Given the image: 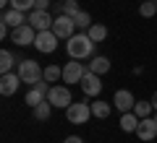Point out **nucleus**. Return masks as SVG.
<instances>
[{"mask_svg":"<svg viewBox=\"0 0 157 143\" xmlns=\"http://www.w3.org/2000/svg\"><path fill=\"white\" fill-rule=\"evenodd\" d=\"M73 21H76V29H78V31H89V26L94 23V21H92V16H89L86 11H78L76 16H73Z\"/></svg>","mask_w":157,"mask_h":143,"instance_id":"obj_19","label":"nucleus"},{"mask_svg":"<svg viewBox=\"0 0 157 143\" xmlns=\"http://www.w3.org/2000/svg\"><path fill=\"white\" fill-rule=\"evenodd\" d=\"M50 8V0H34V11H47Z\"/></svg>","mask_w":157,"mask_h":143,"instance_id":"obj_27","label":"nucleus"},{"mask_svg":"<svg viewBox=\"0 0 157 143\" xmlns=\"http://www.w3.org/2000/svg\"><path fill=\"white\" fill-rule=\"evenodd\" d=\"M11 8H16L21 13H32L34 11V0H11Z\"/></svg>","mask_w":157,"mask_h":143,"instance_id":"obj_25","label":"nucleus"},{"mask_svg":"<svg viewBox=\"0 0 157 143\" xmlns=\"http://www.w3.org/2000/svg\"><path fill=\"white\" fill-rule=\"evenodd\" d=\"M155 3H157V0H155Z\"/></svg>","mask_w":157,"mask_h":143,"instance_id":"obj_32","label":"nucleus"},{"mask_svg":"<svg viewBox=\"0 0 157 143\" xmlns=\"http://www.w3.org/2000/svg\"><path fill=\"white\" fill-rule=\"evenodd\" d=\"M0 5L6 8V5H11V0H0Z\"/></svg>","mask_w":157,"mask_h":143,"instance_id":"obj_30","label":"nucleus"},{"mask_svg":"<svg viewBox=\"0 0 157 143\" xmlns=\"http://www.w3.org/2000/svg\"><path fill=\"white\" fill-rule=\"evenodd\" d=\"M134 112L139 120H144V117H152L155 115V107H152V102H136L134 104Z\"/></svg>","mask_w":157,"mask_h":143,"instance_id":"obj_21","label":"nucleus"},{"mask_svg":"<svg viewBox=\"0 0 157 143\" xmlns=\"http://www.w3.org/2000/svg\"><path fill=\"white\" fill-rule=\"evenodd\" d=\"M26 13H21V11H16V8H8L6 13H3V18H0V21L3 23H8V26L11 29H18V26H24V23H26Z\"/></svg>","mask_w":157,"mask_h":143,"instance_id":"obj_14","label":"nucleus"},{"mask_svg":"<svg viewBox=\"0 0 157 143\" xmlns=\"http://www.w3.org/2000/svg\"><path fill=\"white\" fill-rule=\"evenodd\" d=\"M86 34L92 37V42H105V37H107V26H105V23H92Z\"/></svg>","mask_w":157,"mask_h":143,"instance_id":"obj_20","label":"nucleus"},{"mask_svg":"<svg viewBox=\"0 0 157 143\" xmlns=\"http://www.w3.org/2000/svg\"><path fill=\"white\" fill-rule=\"evenodd\" d=\"M60 13H66V16H76V13H78V0H63Z\"/></svg>","mask_w":157,"mask_h":143,"instance_id":"obj_26","label":"nucleus"},{"mask_svg":"<svg viewBox=\"0 0 157 143\" xmlns=\"http://www.w3.org/2000/svg\"><path fill=\"white\" fill-rule=\"evenodd\" d=\"M66 117H68L71 125H84L89 117H94L92 115V102H73L66 109Z\"/></svg>","mask_w":157,"mask_h":143,"instance_id":"obj_3","label":"nucleus"},{"mask_svg":"<svg viewBox=\"0 0 157 143\" xmlns=\"http://www.w3.org/2000/svg\"><path fill=\"white\" fill-rule=\"evenodd\" d=\"M86 68H89L92 73H97V76H105V73L110 70V60H107L105 55H94V57H92V63H89Z\"/></svg>","mask_w":157,"mask_h":143,"instance_id":"obj_15","label":"nucleus"},{"mask_svg":"<svg viewBox=\"0 0 157 143\" xmlns=\"http://www.w3.org/2000/svg\"><path fill=\"white\" fill-rule=\"evenodd\" d=\"M21 83L24 81H21L18 73H3V76H0V94H3V96H13Z\"/></svg>","mask_w":157,"mask_h":143,"instance_id":"obj_11","label":"nucleus"},{"mask_svg":"<svg viewBox=\"0 0 157 143\" xmlns=\"http://www.w3.org/2000/svg\"><path fill=\"white\" fill-rule=\"evenodd\" d=\"M26 23H32L37 31H50L52 23H55V16H50L47 11H32L26 18Z\"/></svg>","mask_w":157,"mask_h":143,"instance_id":"obj_8","label":"nucleus"},{"mask_svg":"<svg viewBox=\"0 0 157 143\" xmlns=\"http://www.w3.org/2000/svg\"><path fill=\"white\" fill-rule=\"evenodd\" d=\"M81 91L86 94V96H100V91H102V81H100V76L97 73H92V70H86V76L81 78Z\"/></svg>","mask_w":157,"mask_h":143,"instance_id":"obj_12","label":"nucleus"},{"mask_svg":"<svg viewBox=\"0 0 157 143\" xmlns=\"http://www.w3.org/2000/svg\"><path fill=\"white\" fill-rule=\"evenodd\" d=\"M63 143H84V141H81V138H78V135H68V138H66V141H63Z\"/></svg>","mask_w":157,"mask_h":143,"instance_id":"obj_28","label":"nucleus"},{"mask_svg":"<svg viewBox=\"0 0 157 143\" xmlns=\"http://www.w3.org/2000/svg\"><path fill=\"white\" fill-rule=\"evenodd\" d=\"M134 104H136V99H134V94H131V91H126V88H118V91H115V96H113V107H115L121 115H123V112H134Z\"/></svg>","mask_w":157,"mask_h":143,"instance_id":"obj_10","label":"nucleus"},{"mask_svg":"<svg viewBox=\"0 0 157 143\" xmlns=\"http://www.w3.org/2000/svg\"><path fill=\"white\" fill-rule=\"evenodd\" d=\"M94 44L97 42H92V37L86 31L73 34V37H68V42H66L68 57H71V60H86V57H94Z\"/></svg>","mask_w":157,"mask_h":143,"instance_id":"obj_1","label":"nucleus"},{"mask_svg":"<svg viewBox=\"0 0 157 143\" xmlns=\"http://www.w3.org/2000/svg\"><path fill=\"white\" fill-rule=\"evenodd\" d=\"M110 112H113V104H107V102H102V99L92 102V115H94L97 120H105Z\"/></svg>","mask_w":157,"mask_h":143,"instance_id":"obj_17","label":"nucleus"},{"mask_svg":"<svg viewBox=\"0 0 157 143\" xmlns=\"http://www.w3.org/2000/svg\"><path fill=\"white\" fill-rule=\"evenodd\" d=\"M50 115H52V104L47 99L34 107V117H37V120H50Z\"/></svg>","mask_w":157,"mask_h":143,"instance_id":"obj_22","label":"nucleus"},{"mask_svg":"<svg viewBox=\"0 0 157 143\" xmlns=\"http://www.w3.org/2000/svg\"><path fill=\"white\" fill-rule=\"evenodd\" d=\"M47 102H50L52 107H58V109H68V107L73 104L71 88H68V86H50V91H47Z\"/></svg>","mask_w":157,"mask_h":143,"instance_id":"obj_5","label":"nucleus"},{"mask_svg":"<svg viewBox=\"0 0 157 143\" xmlns=\"http://www.w3.org/2000/svg\"><path fill=\"white\" fill-rule=\"evenodd\" d=\"M11 39L18 44V47L34 44V39H37V29H34L32 23H24V26H18V29H13V31H11Z\"/></svg>","mask_w":157,"mask_h":143,"instance_id":"obj_9","label":"nucleus"},{"mask_svg":"<svg viewBox=\"0 0 157 143\" xmlns=\"http://www.w3.org/2000/svg\"><path fill=\"white\" fill-rule=\"evenodd\" d=\"M139 13H141L144 18H152V16H157V3H155V0H141Z\"/></svg>","mask_w":157,"mask_h":143,"instance_id":"obj_24","label":"nucleus"},{"mask_svg":"<svg viewBox=\"0 0 157 143\" xmlns=\"http://www.w3.org/2000/svg\"><path fill=\"white\" fill-rule=\"evenodd\" d=\"M136 135H139V141H155V138H157V120H155V117H144V120H139Z\"/></svg>","mask_w":157,"mask_h":143,"instance_id":"obj_13","label":"nucleus"},{"mask_svg":"<svg viewBox=\"0 0 157 143\" xmlns=\"http://www.w3.org/2000/svg\"><path fill=\"white\" fill-rule=\"evenodd\" d=\"M58 78H63V68L60 65H47L45 68V81L47 83H58Z\"/></svg>","mask_w":157,"mask_h":143,"instance_id":"obj_23","label":"nucleus"},{"mask_svg":"<svg viewBox=\"0 0 157 143\" xmlns=\"http://www.w3.org/2000/svg\"><path fill=\"white\" fill-rule=\"evenodd\" d=\"M13 65H16V57H13L11 50L0 52V73H13Z\"/></svg>","mask_w":157,"mask_h":143,"instance_id":"obj_18","label":"nucleus"},{"mask_svg":"<svg viewBox=\"0 0 157 143\" xmlns=\"http://www.w3.org/2000/svg\"><path fill=\"white\" fill-rule=\"evenodd\" d=\"M52 31H55L60 39H68V37H73V34H76V21H73V16L58 13V16H55V23H52Z\"/></svg>","mask_w":157,"mask_h":143,"instance_id":"obj_7","label":"nucleus"},{"mask_svg":"<svg viewBox=\"0 0 157 143\" xmlns=\"http://www.w3.org/2000/svg\"><path fill=\"white\" fill-rule=\"evenodd\" d=\"M86 70L89 68L84 65L81 60H71L63 65V83H68V86H76V83H81V78L86 76Z\"/></svg>","mask_w":157,"mask_h":143,"instance_id":"obj_4","label":"nucleus"},{"mask_svg":"<svg viewBox=\"0 0 157 143\" xmlns=\"http://www.w3.org/2000/svg\"><path fill=\"white\" fill-rule=\"evenodd\" d=\"M136 127H139L136 112H123V115H121V130L123 133H136Z\"/></svg>","mask_w":157,"mask_h":143,"instance_id":"obj_16","label":"nucleus"},{"mask_svg":"<svg viewBox=\"0 0 157 143\" xmlns=\"http://www.w3.org/2000/svg\"><path fill=\"white\" fill-rule=\"evenodd\" d=\"M16 73L21 76L24 83H29V86H37V83L45 78V68L39 65L37 60H21L18 68H16Z\"/></svg>","mask_w":157,"mask_h":143,"instance_id":"obj_2","label":"nucleus"},{"mask_svg":"<svg viewBox=\"0 0 157 143\" xmlns=\"http://www.w3.org/2000/svg\"><path fill=\"white\" fill-rule=\"evenodd\" d=\"M149 102H152V107H155V112H157V91L152 94V99H149Z\"/></svg>","mask_w":157,"mask_h":143,"instance_id":"obj_29","label":"nucleus"},{"mask_svg":"<svg viewBox=\"0 0 157 143\" xmlns=\"http://www.w3.org/2000/svg\"><path fill=\"white\" fill-rule=\"evenodd\" d=\"M152 117H155V120H157V112H155V115H152Z\"/></svg>","mask_w":157,"mask_h":143,"instance_id":"obj_31","label":"nucleus"},{"mask_svg":"<svg viewBox=\"0 0 157 143\" xmlns=\"http://www.w3.org/2000/svg\"><path fill=\"white\" fill-rule=\"evenodd\" d=\"M58 34L52 31H37V39H34V47H37V52H42V55H50V52L58 50Z\"/></svg>","mask_w":157,"mask_h":143,"instance_id":"obj_6","label":"nucleus"}]
</instances>
